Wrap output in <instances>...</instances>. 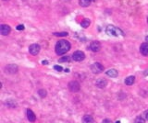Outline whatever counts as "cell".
<instances>
[{
    "label": "cell",
    "mask_w": 148,
    "mask_h": 123,
    "mask_svg": "<svg viewBox=\"0 0 148 123\" xmlns=\"http://www.w3.org/2000/svg\"><path fill=\"white\" fill-rule=\"evenodd\" d=\"M11 31V29L9 26L8 25H4V24H2L1 26H0V33L2 34V35H9V33Z\"/></svg>",
    "instance_id": "52a82bcc"
},
{
    "label": "cell",
    "mask_w": 148,
    "mask_h": 123,
    "mask_svg": "<svg viewBox=\"0 0 148 123\" xmlns=\"http://www.w3.org/2000/svg\"><path fill=\"white\" fill-rule=\"evenodd\" d=\"M90 24H91V21L89 20V19H83V21H82V23H81V25H82V27L83 28H88L89 26H90Z\"/></svg>",
    "instance_id": "e0dca14e"
},
{
    "label": "cell",
    "mask_w": 148,
    "mask_h": 123,
    "mask_svg": "<svg viewBox=\"0 0 148 123\" xmlns=\"http://www.w3.org/2000/svg\"><path fill=\"white\" fill-rule=\"evenodd\" d=\"M7 73H10V74H13L15 73L17 71H18V66L15 65V64H9L6 67V70H5Z\"/></svg>",
    "instance_id": "9c48e42d"
},
{
    "label": "cell",
    "mask_w": 148,
    "mask_h": 123,
    "mask_svg": "<svg viewBox=\"0 0 148 123\" xmlns=\"http://www.w3.org/2000/svg\"><path fill=\"white\" fill-rule=\"evenodd\" d=\"M54 68H55L56 71H62V70H63L62 67H60V66H58V65H55V66H54Z\"/></svg>",
    "instance_id": "603a6c76"
},
{
    "label": "cell",
    "mask_w": 148,
    "mask_h": 123,
    "mask_svg": "<svg viewBox=\"0 0 148 123\" xmlns=\"http://www.w3.org/2000/svg\"><path fill=\"white\" fill-rule=\"evenodd\" d=\"M102 123H113L112 122V120L109 119H104L103 121H102Z\"/></svg>",
    "instance_id": "7402d4cb"
},
{
    "label": "cell",
    "mask_w": 148,
    "mask_h": 123,
    "mask_svg": "<svg viewBox=\"0 0 148 123\" xmlns=\"http://www.w3.org/2000/svg\"><path fill=\"white\" fill-rule=\"evenodd\" d=\"M144 74H145V75H148V70H146V71L144 72Z\"/></svg>",
    "instance_id": "484cf974"
},
{
    "label": "cell",
    "mask_w": 148,
    "mask_h": 123,
    "mask_svg": "<svg viewBox=\"0 0 148 123\" xmlns=\"http://www.w3.org/2000/svg\"><path fill=\"white\" fill-rule=\"evenodd\" d=\"M72 58L76 62H82V61L85 59V54L82 51H76L73 53V55H72Z\"/></svg>",
    "instance_id": "3957f363"
},
{
    "label": "cell",
    "mask_w": 148,
    "mask_h": 123,
    "mask_svg": "<svg viewBox=\"0 0 148 123\" xmlns=\"http://www.w3.org/2000/svg\"><path fill=\"white\" fill-rule=\"evenodd\" d=\"M134 123H145V119L142 116H138L134 120Z\"/></svg>",
    "instance_id": "ac0fdd59"
},
{
    "label": "cell",
    "mask_w": 148,
    "mask_h": 123,
    "mask_svg": "<svg viewBox=\"0 0 148 123\" xmlns=\"http://www.w3.org/2000/svg\"><path fill=\"white\" fill-rule=\"evenodd\" d=\"M147 21H148V19H147Z\"/></svg>",
    "instance_id": "f1b7e54d"
},
{
    "label": "cell",
    "mask_w": 148,
    "mask_h": 123,
    "mask_svg": "<svg viewBox=\"0 0 148 123\" xmlns=\"http://www.w3.org/2000/svg\"><path fill=\"white\" fill-rule=\"evenodd\" d=\"M90 49L94 51V52H97L101 50V44L99 41H92V43L90 44Z\"/></svg>",
    "instance_id": "ba28073f"
},
{
    "label": "cell",
    "mask_w": 148,
    "mask_h": 123,
    "mask_svg": "<svg viewBox=\"0 0 148 123\" xmlns=\"http://www.w3.org/2000/svg\"><path fill=\"white\" fill-rule=\"evenodd\" d=\"M106 33L109 35V36H113V37H120V36H123V32L120 30L119 28L115 27V26H107L106 28Z\"/></svg>",
    "instance_id": "7a4b0ae2"
},
{
    "label": "cell",
    "mask_w": 148,
    "mask_h": 123,
    "mask_svg": "<svg viewBox=\"0 0 148 123\" xmlns=\"http://www.w3.org/2000/svg\"><path fill=\"white\" fill-rule=\"evenodd\" d=\"M106 74L108 75V76H110V77H117L119 73H118V71L115 70V69H110V70L106 71Z\"/></svg>",
    "instance_id": "5bb4252c"
},
{
    "label": "cell",
    "mask_w": 148,
    "mask_h": 123,
    "mask_svg": "<svg viewBox=\"0 0 148 123\" xmlns=\"http://www.w3.org/2000/svg\"><path fill=\"white\" fill-rule=\"evenodd\" d=\"M93 118L90 115H85L83 117V123H93Z\"/></svg>",
    "instance_id": "4fadbf2b"
},
{
    "label": "cell",
    "mask_w": 148,
    "mask_h": 123,
    "mask_svg": "<svg viewBox=\"0 0 148 123\" xmlns=\"http://www.w3.org/2000/svg\"><path fill=\"white\" fill-rule=\"evenodd\" d=\"M134 81H135V77L131 75V76H129V77H127L125 79V84L127 86H131V85H133Z\"/></svg>",
    "instance_id": "9a60e30c"
},
{
    "label": "cell",
    "mask_w": 148,
    "mask_h": 123,
    "mask_svg": "<svg viewBox=\"0 0 148 123\" xmlns=\"http://www.w3.org/2000/svg\"><path fill=\"white\" fill-rule=\"evenodd\" d=\"M80 84L77 81H71L69 84V89L71 92H78L80 91Z\"/></svg>",
    "instance_id": "5b68a950"
},
{
    "label": "cell",
    "mask_w": 148,
    "mask_h": 123,
    "mask_svg": "<svg viewBox=\"0 0 148 123\" xmlns=\"http://www.w3.org/2000/svg\"><path fill=\"white\" fill-rule=\"evenodd\" d=\"M54 35L58 37H66L68 36V33H67V32H59V33H55Z\"/></svg>",
    "instance_id": "ffe728a7"
},
{
    "label": "cell",
    "mask_w": 148,
    "mask_h": 123,
    "mask_svg": "<svg viewBox=\"0 0 148 123\" xmlns=\"http://www.w3.org/2000/svg\"><path fill=\"white\" fill-rule=\"evenodd\" d=\"M140 51L141 53L144 56H148V42H144L143 43L141 47H140Z\"/></svg>",
    "instance_id": "30bf717a"
},
{
    "label": "cell",
    "mask_w": 148,
    "mask_h": 123,
    "mask_svg": "<svg viewBox=\"0 0 148 123\" xmlns=\"http://www.w3.org/2000/svg\"><path fill=\"white\" fill-rule=\"evenodd\" d=\"M27 118L29 119V121L31 122H34L35 119H36V116L33 113V111L32 109H28L27 110Z\"/></svg>",
    "instance_id": "8fae6325"
},
{
    "label": "cell",
    "mask_w": 148,
    "mask_h": 123,
    "mask_svg": "<svg viewBox=\"0 0 148 123\" xmlns=\"http://www.w3.org/2000/svg\"><path fill=\"white\" fill-rule=\"evenodd\" d=\"M70 43L66 40H60L56 42V52L57 55L65 54L66 52H68L70 50Z\"/></svg>",
    "instance_id": "6da1fadb"
},
{
    "label": "cell",
    "mask_w": 148,
    "mask_h": 123,
    "mask_svg": "<svg viewBox=\"0 0 148 123\" xmlns=\"http://www.w3.org/2000/svg\"><path fill=\"white\" fill-rule=\"evenodd\" d=\"M92 3V0H80V6L83 7H89Z\"/></svg>",
    "instance_id": "2e32d148"
},
{
    "label": "cell",
    "mask_w": 148,
    "mask_h": 123,
    "mask_svg": "<svg viewBox=\"0 0 148 123\" xmlns=\"http://www.w3.org/2000/svg\"><path fill=\"white\" fill-rule=\"evenodd\" d=\"M39 51H40V46L38 45V44H32L29 48V52L32 55H33V56L38 54Z\"/></svg>",
    "instance_id": "8992f818"
},
{
    "label": "cell",
    "mask_w": 148,
    "mask_h": 123,
    "mask_svg": "<svg viewBox=\"0 0 148 123\" xmlns=\"http://www.w3.org/2000/svg\"><path fill=\"white\" fill-rule=\"evenodd\" d=\"M91 70H92V72L93 73H99L103 72L104 66L101 64H99V63H94L93 64L91 65Z\"/></svg>",
    "instance_id": "277c9868"
},
{
    "label": "cell",
    "mask_w": 148,
    "mask_h": 123,
    "mask_svg": "<svg viewBox=\"0 0 148 123\" xmlns=\"http://www.w3.org/2000/svg\"><path fill=\"white\" fill-rule=\"evenodd\" d=\"M17 29L18 30H23L24 29V26L23 25H18V27H17Z\"/></svg>",
    "instance_id": "cb8c5ba5"
},
{
    "label": "cell",
    "mask_w": 148,
    "mask_h": 123,
    "mask_svg": "<svg viewBox=\"0 0 148 123\" xmlns=\"http://www.w3.org/2000/svg\"><path fill=\"white\" fill-rule=\"evenodd\" d=\"M143 116H144V118L148 120V110H145L144 111V113H143Z\"/></svg>",
    "instance_id": "d4e9b609"
},
{
    "label": "cell",
    "mask_w": 148,
    "mask_h": 123,
    "mask_svg": "<svg viewBox=\"0 0 148 123\" xmlns=\"http://www.w3.org/2000/svg\"><path fill=\"white\" fill-rule=\"evenodd\" d=\"M96 87H98L99 88H104V87H106V85H107V81H106V79H104V78H100V79H98L96 81Z\"/></svg>",
    "instance_id": "7c38bea8"
},
{
    "label": "cell",
    "mask_w": 148,
    "mask_h": 123,
    "mask_svg": "<svg viewBox=\"0 0 148 123\" xmlns=\"http://www.w3.org/2000/svg\"><path fill=\"white\" fill-rule=\"evenodd\" d=\"M38 93H39V95H40V96H41V97H46V91L45 90V89H40Z\"/></svg>",
    "instance_id": "d6986e66"
},
{
    "label": "cell",
    "mask_w": 148,
    "mask_h": 123,
    "mask_svg": "<svg viewBox=\"0 0 148 123\" xmlns=\"http://www.w3.org/2000/svg\"><path fill=\"white\" fill-rule=\"evenodd\" d=\"M116 123H120V121H117V122H116Z\"/></svg>",
    "instance_id": "83f0119b"
},
{
    "label": "cell",
    "mask_w": 148,
    "mask_h": 123,
    "mask_svg": "<svg viewBox=\"0 0 148 123\" xmlns=\"http://www.w3.org/2000/svg\"><path fill=\"white\" fill-rule=\"evenodd\" d=\"M146 41L148 42V37H146Z\"/></svg>",
    "instance_id": "4316f807"
},
{
    "label": "cell",
    "mask_w": 148,
    "mask_h": 123,
    "mask_svg": "<svg viewBox=\"0 0 148 123\" xmlns=\"http://www.w3.org/2000/svg\"><path fill=\"white\" fill-rule=\"evenodd\" d=\"M59 63H66V62H69V57L66 56V57H62L61 59L58 60Z\"/></svg>",
    "instance_id": "44dd1931"
}]
</instances>
